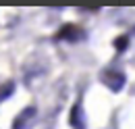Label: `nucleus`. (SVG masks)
Here are the masks:
<instances>
[{"instance_id": "f257e3e1", "label": "nucleus", "mask_w": 135, "mask_h": 129, "mask_svg": "<svg viewBox=\"0 0 135 129\" xmlns=\"http://www.w3.org/2000/svg\"><path fill=\"white\" fill-rule=\"evenodd\" d=\"M100 81L110 92H120V90L125 87V83H127V77H125V73L118 71V69H104L100 73Z\"/></svg>"}, {"instance_id": "f03ea898", "label": "nucleus", "mask_w": 135, "mask_h": 129, "mask_svg": "<svg viewBox=\"0 0 135 129\" xmlns=\"http://www.w3.org/2000/svg\"><path fill=\"white\" fill-rule=\"evenodd\" d=\"M87 38V33L81 29V27H77V25H73V23H69V25H62L60 27V31L56 33V40H65L69 44H77V42H81Z\"/></svg>"}, {"instance_id": "7ed1b4c3", "label": "nucleus", "mask_w": 135, "mask_h": 129, "mask_svg": "<svg viewBox=\"0 0 135 129\" xmlns=\"http://www.w3.org/2000/svg\"><path fill=\"white\" fill-rule=\"evenodd\" d=\"M37 119V108L35 106H25L13 121V129H31Z\"/></svg>"}, {"instance_id": "20e7f679", "label": "nucleus", "mask_w": 135, "mask_h": 129, "mask_svg": "<svg viewBox=\"0 0 135 129\" xmlns=\"http://www.w3.org/2000/svg\"><path fill=\"white\" fill-rule=\"evenodd\" d=\"M69 125L73 129H85V113L81 102H75L69 110Z\"/></svg>"}, {"instance_id": "39448f33", "label": "nucleus", "mask_w": 135, "mask_h": 129, "mask_svg": "<svg viewBox=\"0 0 135 129\" xmlns=\"http://www.w3.org/2000/svg\"><path fill=\"white\" fill-rule=\"evenodd\" d=\"M127 46H129V35H120V38H117V40H114V48H117L118 52L127 50Z\"/></svg>"}]
</instances>
